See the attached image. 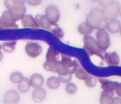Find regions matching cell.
I'll return each mask as SVG.
<instances>
[{
	"label": "cell",
	"mask_w": 121,
	"mask_h": 104,
	"mask_svg": "<svg viewBox=\"0 0 121 104\" xmlns=\"http://www.w3.org/2000/svg\"><path fill=\"white\" fill-rule=\"evenodd\" d=\"M86 23L93 30L104 31L106 30L108 21L105 19L102 10L99 8L91 9L86 17Z\"/></svg>",
	"instance_id": "obj_1"
},
{
	"label": "cell",
	"mask_w": 121,
	"mask_h": 104,
	"mask_svg": "<svg viewBox=\"0 0 121 104\" xmlns=\"http://www.w3.org/2000/svg\"><path fill=\"white\" fill-rule=\"evenodd\" d=\"M83 48L89 56H95L103 60V53L99 47L96 39L90 35L84 36Z\"/></svg>",
	"instance_id": "obj_2"
},
{
	"label": "cell",
	"mask_w": 121,
	"mask_h": 104,
	"mask_svg": "<svg viewBox=\"0 0 121 104\" xmlns=\"http://www.w3.org/2000/svg\"><path fill=\"white\" fill-rule=\"evenodd\" d=\"M96 41L103 53H105L110 47L111 42L109 33L106 30L97 31L95 34Z\"/></svg>",
	"instance_id": "obj_3"
},
{
	"label": "cell",
	"mask_w": 121,
	"mask_h": 104,
	"mask_svg": "<svg viewBox=\"0 0 121 104\" xmlns=\"http://www.w3.org/2000/svg\"><path fill=\"white\" fill-rule=\"evenodd\" d=\"M25 52L29 57L35 59L42 55L43 52V48L38 43L29 42L25 46Z\"/></svg>",
	"instance_id": "obj_4"
},
{
	"label": "cell",
	"mask_w": 121,
	"mask_h": 104,
	"mask_svg": "<svg viewBox=\"0 0 121 104\" xmlns=\"http://www.w3.org/2000/svg\"><path fill=\"white\" fill-rule=\"evenodd\" d=\"M120 4L118 1H114L111 5L103 8L102 11L104 17L108 21L116 19L119 15Z\"/></svg>",
	"instance_id": "obj_5"
},
{
	"label": "cell",
	"mask_w": 121,
	"mask_h": 104,
	"mask_svg": "<svg viewBox=\"0 0 121 104\" xmlns=\"http://www.w3.org/2000/svg\"><path fill=\"white\" fill-rule=\"evenodd\" d=\"M44 15L53 24H57L60 19V12L58 8L53 5L48 6L45 10Z\"/></svg>",
	"instance_id": "obj_6"
},
{
	"label": "cell",
	"mask_w": 121,
	"mask_h": 104,
	"mask_svg": "<svg viewBox=\"0 0 121 104\" xmlns=\"http://www.w3.org/2000/svg\"><path fill=\"white\" fill-rule=\"evenodd\" d=\"M1 18L9 29L15 30L18 28V26L17 24V21L10 10L4 11L2 13Z\"/></svg>",
	"instance_id": "obj_7"
},
{
	"label": "cell",
	"mask_w": 121,
	"mask_h": 104,
	"mask_svg": "<svg viewBox=\"0 0 121 104\" xmlns=\"http://www.w3.org/2000/svg\"><path fill=\"white\" fill-rule=\"evenodd\" d=\"M35 18L39 28L51 31L52 29L57 25V24H53L51 22L45 15L38 14L36 15Z\"/></svg>",
	"instance_id": "obj_8"
},
{
	"label": "cell",
	"mask_w": 121,
	"mask_h": 104,
	"mask_svg": "<svg viewBox=\"0 0 121 104\" xmlns=\"http://www.w3.org/2000/svg\"><path fill=\"white\" fill-rule=\"evenodd\" d=\"M62 65L66 68L70 74H74L77 69L79 67V64L76 60H72L67 56H62L61 60L60 61Z\"/></svg>",
	"instance_id": "obj_9"
},
{
	"label": "cell",
	"mask_w": 121,
	"mask_h": 104,
	"mask_svg": "<svg viewBox=\"0 0 121 104\" xmlns=\"http://www.w3.org/2000/svg\"><path fill=\"white\" fill-rule=\"evenodd\" d=\"M103 60L108 66H118L120 63V58L115 52L105 53L103 56Z\"/></svg>",
	"instance_id": "obj_10"
},
{
	"label": "cell",
	"mask_w": 121,
	"mask_h": 104,
	"mask_svg": "<svg viewBox=\"0 0 121 104\" xmlns=\"http://www.w3.org/2000/svg\"><path fill=\"white\" fill-rule=\"evenodd\" d=\"M22 26L26 28L36 30L39 28V27L35 19L31 14H26L21 20Z\"/></svg>",
	"instance_id": "obj_11"
},
{
	"label": "cell",
	"mask_w": 121,
	"mask_h": 104,
	"mask_svg": "<svg viewBox=\"0 0 121 104\" xmlns=\"http://www.w3.org/2000/svg\"><path fill=\"white\" fill-rule=\"evenodd\" d=\"M29 79L31 86L34 89L42 87L45 82L43 76L39 73L32 74Z\"/></svg>",
	"instance_id": "obj_12"
},
{
	"label": "cell",
	"mask_w": 121,
	"mask_h": 104,
	"mask_svg": "<svg viewBox=\"0 0 121 104\" xmlns=\"http://www.w3.org/2000/svg\"><path fill=\"white\" fill-rule=\"evenodd\" d=\"M46 97V92L42 87L34 89L31 94V97L33 101L36 103H42Z\"/></svg>",
	"instance_id": "obj_13"
},
{
	"label": "cell",
	"mask_w": 121,
	"mask_h": 104,
	"mask_svg": "<svg viewBox=\"0 0 121 104\" xmlns=\"http://www.w3.org/2000/svg\"><path fill=\"white\" fill-rule=\"evenodd\" d=\"M20 95L18 91L9 90L6 92L3 97V102H15L18 103L20 101Z\"/></svg>",
	"instance_id": "obj_14"
},
{
	"label": "cell",
	"mask_w": 121,
	"mask_h": 104,
	"mask_svg": "<svg viewBox=\"0 0 121 104\" xmlns=\"http://www.w3.org/2000/svg\"><path fill=\"white\" fill-rule=\"evenodd\" d=\"M98 81L101 84V88L102 90L114 91L118 84V82L111 81L104 78H99Z\"/></svg>",
	"instance_id": "obj_15"
},
{
	"label": "cell",
	"mask_w": 121,
	"mask_h": 104,
	"mask_svg": "<svg viewBox=\"0 0 121 104\" xmlns=\"http://www.w3.org/2000/svg\"><path fill=\"white\" fill-rule=\"evenodd\" d=\"M114 91L102 90L100 97V104H112L113 102V96Z\"/></svg>",
	"instance_id": "obj_16"
},
{
	"label": "cell",
	"mask_w": 121,
	"mask_h": 104,
	"mask_svg": "<svg viewBox=\"0 0 121 104\" xmlns=\"http://www.w3.org/2000/svg\"><path fill=\"white\" fill-rule=\"evenodd\" d=\"M10 11L17 21H21L26 15V8L24 5L17 6Z\"/></svg>",
	"instance_id": "obj_17"
},
{
	"label": "cell",
	"mask_w": 121,
	"mask_h": 104,
	"mask_svg": "<svg viewBox=\"0 0 121 104\" xmlns=\"http://www.w3.org/2000/svg\"><path fill=\"white\" fill-rule=\"evenodd\" d=\"M121 24L120 22L116 19L108 21L106 30L109 33L112 35L116 34L120 32Z\"/></svg>",
	"instance_id": "obj_18"
},
{
	"label": "cell",
	"mask_w": 121,
	"mask_h": 104,
	"mask_svg": "<svg viewBox=\"0 0 121 104\" xmlns=\"http://www.w3.org/2000/svg\"><path fill=\"white\" fill-rule=\"evenodd\" d=\"M60 82L58 77L52 76L47 78L46 85L47 88L52 90H57L60 85Z\"/></svg>",
	"instance_id": "obj_19"
},
{
	"label": "cell",
	"mask_w": 121,
	"mask_h": 104,
	"mask_svg": "<svg viewBox=\"0 0 121 104\" xmlns=\"http://www.w3.org/2000/svg\"><path fill=\"white\" fill-rule=\"evenodd\" d=\"M60 55V52L57 48L53 47H50L47 49L46 53V60L58 61Z\"/></svg>",
	"instance_id": "obj_20"
},
{
	"label": "cell",
	"mask_w": 121,
	"mask_h": 104,
	"mask_svg": "<svg viewBox=\"0 0 121 104\" xmlns=\"http://www.w3.org/2000/svg\"><path fill=\"white\" fill-rule=\"evenodd\" d=\"M31 88L29 79L27 77H25L24 80L19 84L17 85V89L18 91L22 94L27 93Z\"/></svg>",
	"instance_id": "obj_21"
},
{
	"label": "cell",
	"mask_w": 121,
	"mask_h": 104,
	"mask_svg": "<svg viewBox=\"0 0 121 104\" xmlns=\"http://www.w3.org/2000/svg\"><path fill=\"white\" fill-rule=\"evenodd\" d=\"M17 45L16 40H12L4 42L2 45V50L6 53H11L16 50Z\"/></svg>",
	"instance_id": "obj_22"
},
{
	"label": "cell",
	"mask_w": 121,
	"mask_h": 104,
	"mask_svg": "<svg viewBox=\"0 0 121 104\" xmlns=\"http://www.w3.org/2000/svg\"><path fill=\"white\" fill-rule=\"evenodd\" d=\"M24 78L22 73L19 71H15L10 75L9 79L11 83L17 85L24 80Z\"/></svg>",
	"instance_id": "obj_23"
},
{
	"label": "cell",
	"mask_w": 121,
	"mask_h": 104,
	"mask_svg": "<svg viewBox=\"0 0 121 104\" xmlns=\"http://www.w3.org/2000/svg\"><path fill=\"white\" fill-rule=\"evenodd\" d=\"M77 29L78 33L84 36L90 35L94 30L93 29L90 28L86 23V22L80 24L78 25Z\"/></svg>",
	"instance_id": "obj_24"
},
{
	"label": "cell",
	"mask_w": 121,
	"mask_h": 104,
	"mask_svg": "<svg viewBox=\"0 0 121 104\" xmlns=\"http://www.w3.org/2000/svg\"><path fill=\"white\" fill-rule=\"evenodd\" d=\"M58 61L46 60L43 64V68L47 72L56 73V69Z\"/></svg>",
	"instance_id": "obj_25"
},
{
	"label": "cell",
	"mask_w": 121,
	"mask_h": 104,
	"mask_svg": "<svg viewBox=\"0 0 121 104\" xmlns=\"http://www.w3.org/2000/svg\"><path fill=\"white\" fill-rule=\"evenodd\" d=\"M74 74L77 79L84 81H85L90 76L85 69L80 67H79L77 69Z\"/></svg>",
	"instance_id": "obj_26"
},
{
	"label": "cell",
	"mask_w": 121,
	"mask_h": 104,
	"mask_svg": "<svg viewBox=\"0 0 121 104\" xmlns=\"http://www.w3.org/2000/svg\"><path fill=\"white\" fill-rule=\"evenodd\" d=\"M50 31L56 38L59 39H62L64 37V32L63 30L58 25L54 27Z\"/></svg>",
	"instance_id": "obj_27"
},
{
	"label": "cell",
	"mask_w": 121,
	"mask_h": 104,
	"mask_svg": "<svg viewBox=\"0 0 121 104\" xmlns=\"http://www.w3.org/2000/svg\"><path fill=\"white\" fill-rule=\"evenodd\" d=\"M65 90L68 95H74L78 91V87L74 83L69 82L66 84Z\"/></svg>",
	"instance_id": "obj_28"
},
{
	"label": "cell",
	"mask_w": 121,
	"mask_h": 104,
	"mask_svg": "<svg viewBox=\"0 0 121 104\" xmlns=\"http://www.w3.org/2000/svg\"><path fill=\"white\" fill-rule=\"evenodd\" d=\"M84 82L85 85L86 87L90 89H92L96 86L97 80L95 77L90 75Z\"/></svg>",
	"instance_id": "obj_29"
},
{
	"label": "cell",
	"mask_w": 121,
	"mask_h": 104,
	"mask_svg": "<svg viewBox=\"0 0 121 104\" xmlns=\"http://www.w3.org/2000/svg\"><path fill=\"white\" fill-rule=\"evenodd\" d=\"M58 77L61 83L66 85L69 82H71L72 79V75L68 74L64 75H58Z\"/></svg>",
	"instance_id": "obj_30"
},
{
	"label": "cell",
	"mask_w": 121,
	"mask_h": 104,
	"mask_svg": "<svg viewBox=\"0 0 121 104\" xmlns=\"http://www.w3.org/2000/svg\"><path fill=\"white\" fill-rule=\"evenodd\" d=\"M4 5L7 10H11L17 5L14 0H5L4 1Z\"/></svg>",
	"instance_id": "obj_31"
},
{
	"label": "cell",
	"mask_w": 121,
	"mask_h": 104,
	"mask_svg": "<svg viewBox=\"0 0 121 104\" xmlns=\"http://www.w3.org/2000/svg\"><path fill=\"white\" fill-rule=\"evenodd\" d=\"M115 0H99V4L102 8L106 7L114 2Z\"/></svg>",
	"instance_id": "obj_32"
},
{
	"label": "cell",
	"mask_w": 121,
	"mask_h": 104,
	"mask_svg": "<svg viewBox=\"0 0 121 104\" xmlns=\"http://www.w3.org/2000/svg\"><path fill=\"white\" fill-rule=\"evenodd\" d=\"M27 4L32 7H37L42 3V0H26Z\"/></svg>",
	"instance_id": "obj_33"
},
{
	"label": "cell",
	"mask_w": 121,
	"mask_h": 104,
	"mask_svg": "<svg viewBox=\"0 0 121 104\" xmlns=\"http://www.w3.org/2000/svg\"><path fill=\"white\" fill-rule=\"evenodd\" d=\"M115 93L118 97L121 98V83H118L115 89Z\"/></svg>",
	"instance_id": "obj_34"
},
{
	"label": "cell",
	"mask_w": 121,
	"mask_h": 104,
	"mask_svg": "<svg viewBox=\"0 0 121 104\" xmlns=\"http://www.w3.org/2000/svg\"><path fill=\"white\" fill-rule=\"evenodd\" d=\"M9 29V27L6 25L2 19L1 17H0V30H7Z\"/></svg>",
	"instance_id": "obj_35"
},
{
	"label": "cell",
	"mask_w": 121,
	"mask_h": 104,
	"mask_svg": "<svg viewBox=\"0 0 121 104\" xmlns=\"http://www.w3.org/2000/svg\"><path fill=\"white\" fill-rule=\"evenodd\" d=\"M15 3L18 6L24 5L26 2V0H14Z\"/></svg>",
	"instance_id": "obj_36"
},
{
	"label": "cell",
	"mask_w": 121,
	"mask_h": 104,
	"mask_svg": "<svg viewBox=\"0 0 121 104\" xmlns=\"http://www.w3.org/2000/svg\"><path fill=\"white\" fill-rule=\"evenodd\" d=\"M112 104H121V98L118 96L114 97Z\"/></svg>",
	"instance_id": "obj_37"
},
{
	"label": "cell",
	"mask_w": 121,
	"mask_h": 104,
	"mask_svg": "<svg viewBox=\"0 0 121 104\" xmlns=\"http://www.w3.org/2000/svg\"><path fill=\"white\" fill-rule=\"evenodd\" d=\"M119 15L121 17V4H120L119 8Z\"/></svg>",
	"instance_id": "obj_38"
},
{
	"label": "cell",
	"mask_w": 121,
	"mask_h": 104,
	"mask_svg": "<svg viewBox=\"0 0 121 104\" xmlns=\"http://www.w3.org/2000/svg\"><path fill=\"white\" fill-rule=\"evenodd\" d=\"M2 59H3V54L1 52L0 53V63L1 62Z\"/></svg>",
	"instance_id": "obj_39"
},
{
	"label": "cell",
	"mask_w": 121,
	"mask_h": 104,
	"mask_svg": "<svg viewBox=\"0 0 121 104\" xmlns=\"http://www.w3.org/2000/svg\"><path fill=\"white\" fill-rule=\"evenodd\" d=\"M4 104H18L15 102H7V103H4Z\"/></svg>",
	"instance_id": "obj_40"
},
{
	"label": "cell",
	"mask_w": 121,
	"mask_h": 104,
	"mask_svg": "<svg viewBox=\"0 0 121 104\" xmlns=\"http://www.w3.org/2000/svg\"><path fill=\"white\" fill-rule=\"evenodd\" d=\"M90 0L92 2H96V1H99V0Z\"/></svg>",
	"instance_id": "obj_41"
},
{
	"label": "cell",
	"mask_w": 121,
	"mask_h": 104,
	"mask_svg": "<svg viewBox=\"0 0 121 104\" xmlns=\"http://www.w3.org/2000/svg\"><path fill=\"white\" fill-rule=\"evenodd\" d=\"M1 50H2V46H1V45L0 44V53H1Z\"/></svg>",
	"instance_id": "obj_42"
},
{
	"label": "cell",
	"mask_w": 121,
	"mask_h": 104,
	"mask_svg": "<svg viewBox=\"0 0 121 104\" xmlns=\"http://www.w3.org/2000/svg\"><path fill=\"white\" fill-rule=\"evenodd\" d=\"M121 36V28H120V32H119Z\"/></svg>",
	"instance_id": "obj_43"
}]
</instances>
